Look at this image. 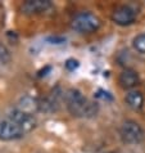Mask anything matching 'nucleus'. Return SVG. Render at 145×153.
<instances>
[{"instance_id":"nucleus-10","label":"nucleus","mask_w":145,"mask_h":153,"mask_svg":"<svg viewBox=\"0 0 145 153\" xmlns=\"http://www.w3.org/2000/svg\"><path fill=\"white\" fill-rule=\"evenodd\" d=\"M17 109L32 114L33 111H37V109H39V100L35 99V98H32V97H24L19 100V104H18V108Z\"/></svg>"},{"instance_id":"nucleus-1","label":"nucleus","mask_w":145,"mask_h":153,"mask_svg":"<svg viewBox=\"0 0 145 153\" xmlns=\"http://www.w3.org/2000/svg\"><path fill=\"white\" fill-rule=\"evenodd\" d=\"M67 109L75 117H91L98 112L96 103H90L77 89H70L64 94Z\"/></svg>"},{"instance_id":"nucleus-12","label":"nucleus","mask_w":145,"mask_h":153,"mask_svg":"<svg viewBox=\"0 0 145 153\" xmlns=\"http://www.w3.org/2000/svg\"><path fill=\"white\" fill-rule=\"evenodd\" d=\"M10 61V53L3 44H0V66L7 65Z\"/></svg>"},{"instance_id":"nucleus-6","label":"nucleus","mask_w":145,"mask_h":153,"mask_svg":"<svg viewBox=\"0 0 145 153\" xmlns=\"http://www.w3.org/2000/svg\"><path fill=\"white\" fill-rule=\"evenodd\" d=\"M136 17V12L129 5H122L118 7L112 14V19L114 23L119 26H127V25L134 23Z\"/></svg>"},{"instance_id":"nucleus-3","label":"nucleus","mask_w":145,"mask_h":153,"mask_svg":"<svg viewBox=\"0 0 145 153\" xmlns=\"http://www.w3.org/2000/svg\"><path fill=\"white\" fill-rule=\"evenodd\" d=\"M119 134H121L122 140L127 144H139L143 142L145 137L141 126L138 122L131 120L123 122L121 130H119Z\"/></svg>"},{"instance_id":"nucleus-11","label":"nucleus","mask_w":145,"mask_h":153,"mask_svg":"<svg viewBox=\"0 0 145 153\" xmlns=\"http://www.w3.org/2000/svg\"><path fill=\"white\" fill-rule=\"evenodd\" d=\"M132 45L139 53L145 54V33H140V35L136 36L132 41Z\"/></svg>"},{"instance_id":"nucleus-8","label":"nucleus","mask_w":145,"mask_h":153,"mask_svg":"<svg viewBox=\"0 0 145 153\" xmlns=\"http://www.w3.org/2000/svg\"><path fill=\"white\" fill-rule=\"evenodd\" d=\"M139 81H140L139 75H138V72L134 70H125L119 75V79H118V82L123 89L135 88L136 85L139 84Z\"/></svg>"},{"instance_id":"nucleus-7","label":"nucleus","mask_w":145,"mask_h":153,"mask_svg":"<svg viewBox=\"0 0 145 153\" xmlns=\"http://www.w3.org/2000/svg\"><path fill=\"white\" fill-rule=\"evenodd\" d=\"M52 7L49 0H27L22 5V12L26 14H37L46 12Z\"/></svg>"},{"instance_id":"nucleus-14","label":"nucleus","mask_w":145,"mask_h":153,"mask_svg":"<svg viewBox=\"0 0 145 153\" xmlns=\"http://www.w3.org/2000/svg\"><path fill=\"white\" fill-rule=\"evenodd\" d=\"M107 153H114V152H107Z\"/></svg>"},{"instance_id":"nucleus-9","label":"nucleus","mask_w":145,"mask_h":153,"mask_svg":"<svg viewBox=\"0 0 145 153\" xmlns=\"http://www.w3.org/2000/svg\"><path fill=\"white\" fill-rule=\"evenodd\" d=\"M127 105L134 109V111H140L144 105V97L140 91L138 90H130L129 93L126 94V98H125Z\"/></svg>"},{"instance_id":"nucleus-13","label":"nucleus","mask_w":145,"mask_h":153,"mask_svg":"<svg viewBox=\"0 0 145 153\" xmlns=\"http://www.w3.org/2000/svg\"><path fill=\"white\" fill-rule=\"evenodd\" d=\"M64 66H66V68L68 71H75L78 67V62L76 61V59H73V58H70V59H67V61H66Z\"/></svg>"},{"instance_id":"nucleus-5","label":"nucleus","mask_w":145,"mask_h":153,"mask_svg":"<svg viewBox=\"0 0 145 153\" xmlns=\"http://www.w3.org/2000/svg\"><path fill=\"white\" fill-rule=\"evenodd\" d=\"M22 137H24L23 130L18 125H16L13 121H10L9 118L0 122V139L1 140L9 142V140L21 139Z\"/></svg>"},{"instance_id":"nucleus-2","label":"nucleus","mask_w":145,"mask_h":153,"mask_svg":"<svg viewBox=\"0 0 145 153\" xmlns=\"http://www.w3.org/2000/svg\"><path fill=\"white\" fill-rule=\"evenodd\" d=\"M100 27V19L95 14L84 12L72 19V28L81 33H90Z\"/></svg>"},{"instance_id":"nucleus-4","label":"nucleus","mask_w":145,"mask_h":153,"mask_svg":"<svg viewBox=\"0 0 145 153\" xmlns=\"http://www.w3.org/2000/svg\"><path fill=\"white\" fill-rule=\"evenodd\" d=\"M8 118H9L10 121H13L16 125H18L21 129L23 130L24 134H27V133H30V131H32L36 127V125H37L36 118L33 117L31 113L19 111V109H13V111L9 113Z\"/></svg>"}]
</instances>
